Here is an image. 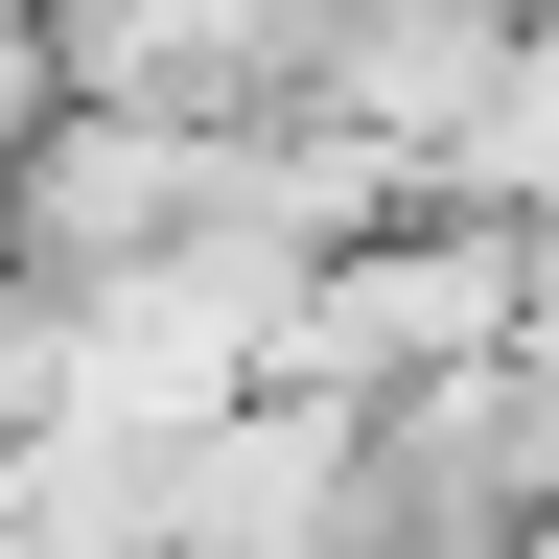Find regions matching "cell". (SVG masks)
I'll return each mask as SVG.
<instances>
[{"instance_id":"1","label":"cell","mask_w":559,"mask_h":559,"mask_svg":"<svg viewBox=\"0 0 559 559\" xmlns=\"http://www.w3.org/2000/svg\"><path fill=\"white\" fill-rule=\"evenodd\" d=\"M536 280H559V234L513 187H419L349 257H304V349H280V373L396 396V373H466V349H536Z\"/></svg>"},{"instance_id":"2","label":"cell","mask_w":559,"mask_h":559,"mask_svg":"<svg viewBox=\"0 0 559 559\" xmlns=\"http://www.w3.org/2000/svg\"><path fill=\"white\" fill-rule=\"evenodd\" d=\"M210 187H234V117L210 94H47V140H24V280L164 257V234H210Z\"/></svg>"},{"instance_id":"3","label":"cell","mask_w":559,"mask_h":559,"mask_svg":"<svg viewBox=\"0 0 559 559\" xmlns=\"http://www.w3.org/2000/svg\"><path fill=\"white\" fill-rule=\"evenodd\" d=\"M349 536H373V396L280 373L187 443V559H349Z\"/></svg>"},{"instance_id":"4","label":"cell","mask_w":559,"mask_h":559,"mask_svg":"<svg viewBox=\"0 0 559 559\" xmlns=\"http://www.w3.org/2000/svg\"><path fill=\"white\" fill-rule=\"evenodd\" d=\"M466 187H513L536 234H559V0H536V70H513V117L466 140Z\"/></svg>"}]
</instances>
